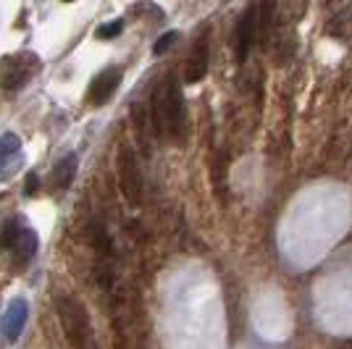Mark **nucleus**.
<instances>
[{
    "label": "nucleus",
    "instance_id": "obj_1",
    "mask_svg": "<svg viewBox=\"0 0 352 349\" xmlns=\"http://www.w3.org/2000/svg\"><path fill=\"white\" fill-rule=\"evenodd\" d=\"M150 121H153V131L163 139L174 145H182L187 139V105H184L182 85L176 82L174 74L163 76L161 85L153 92Z\"/></svg>",
    "mask_w": 352,
    "mask_h": 349
},
{
    "label": "nucleus",
    "instance_id": "obj_2",
    "mask_svg": "<svg viewBox=\"0 0 352 349\" xmlns=\"http://www.w3.org/2000/svg\"><path fill=\"white\" fill-rule=\"evenodd\" d=\"M56 315H58L60 331L66 336L72 349H100L95 326L89 318V310L85 302L74 294H58L56 297Z\"/></svg>",
    "mask_w": 352,
    "mask_h": 349
},
{
    "label": "nucleus",
    "instance_id": "obj_3",
    "mask_svg": "<svg viewBox=\"0 0 352 349\" xmlns=\"http://www.w3.org/2000/svg\"><path fill=\"white\" fill-rule=\"evenodd\" d=\"M116 168H118V190L124 194V200L132 205V207H140L142 205L145 184H142V171H140L137 155H134V150L129 145L118 147Z\"/></svg>",
    "mask_w": 352,
    "mask_h": 349
},
{
    "label": "nucleus",
    "instance_id": "obj_4",
    "mask_svg": "<svg viewBox=\"0 0 352 349\" xmlns=\"http://www.w3.org/2000/svg\"><path fill=\"white\" fill-rule=\"evenodd\" d=\"M40 69V58L30 50H19L0 60V87L6 92L21 89Z\"/></svg>",
    "mask_w": 352,
    "mask_h": 349
},
{
    "label": "nucleus",
    "instance_id": "obj_5",
    "mask_svg": "<svg viewBox=\"0 0 352 349\" xmlns=\"http://www.w3.org/2000/svg\"><path fill=\"white\" fill-rule=\"evenodd\" d=\"M258 32H261V21H258V5H248L239 21H236L234 30V50H236V60L245 63L248 53L252 50V45L258 40Z\"/></svg>",
    "mask_w": 352,
    "mask_h": 349
},
{
    "label": "nucleus",
    "instance_id": "obj_6",
    "mask_svg": "<svg viewBox=\"0 0 352 349\" xmlns=\"http://www.w3.org/2000/svg\"><path fill=\"white\" fill-rule=\"evenodd\" d=\"M118 85H121V71L118 69H103V71L98 74L92 82H89L87 87V102L92 108H100L105 102L111 100L113 95H116Z\"/></svg>",
    "mask_w": 352,
    "mask_h": 349
},
{
    "label": "nucleus",
    "instance_id": "obj_7",
    "mask_svg": "<svg viewBox=\"0 0 352 349\" xmlns=\"http://www.w3.org/2000/svg\"><path fill=\"white\" fill-rule=\"evenodd\" d=\"M27 315H30L27 300H24V297H16L14 302L8 305V310H6L3 320H0V331H3V336H6L8 344L19 341V336H21L24 326H27Z\"/></svg>",
    "mask_w": 352,
    "mask_h": 349
},
{
    "label": "nucleus",
    "instance_id": "obj_8",
    "mask_svg": "<svg viewBox=\"0 0 352 349\" xmlns=\"http://www.w3.org/2000/svg\"><path fill=\"white\" fill-rule=\"evenodd\" d=\"M208 34H210V30H203V34L197 37V43H195V47H192L190 58H187V71H184V82H187V85H197L200 79H206L208 63H210Z\"/></svg>",
    "mask_w": 352,
    "mask_h": 349
},
{
    "label": "nucleus",
    "instance_id": "obj_9",
    "mask_svg": "<svg viewBox=\"0 0 352 349\" xmlns=\"http://www.w3.org/2000/svg\"><path fill=\"white\" fill-rule=\"evenodd\" d=\"M76 166H79V160H76V155H63V158L53 166V171H50V192H63L72 187L74 176H76Z\"/></svg>",
    "mask_w": 352,
    "mask_h": 349
},
{
    "label": "nucleus",
    "instance_id": "obj_10",
    "mask_svg": "<svg viewBox=\"0 0 352 349\" xmlns=\"http://www.w3.org/2000/svg\"><path fill=\"white\" fill-rule=\"evenodd\" d=\"M21 158V139L16 134H3L0 137V174H8L16 168V163Z\"/></svg>",
    "mask_w": 352,
    "mask_h": 349
},
{
    "label": "nucleus",
    "instance_id": "obj_11",
    "mask_svg": "<svg viewBox=\"0 0 352 349\" xmlns=\"http://www.w3.org/2000/svg\"><path fill=\"white\" fill-rule=\"evenodd\" d=\"M11 252L16 255L19 262H30L32 258H34V252H37V234H34V229H30V226L24 223V229L16 236Z\"/></svg>",
    "mask_w": 352,
    "mask_h": 349
},
{
    "label": "nucleus",
    "instance_id": "obj_12",
    "mask_svg": "<svg viewBox=\"0 0 352 349\" xmlns=\"http://www.w3.org/2000/svg\"><path fill=\"white\" fill-rule=\"evenodd\" d=\"M21 229H24V221L19 218V216H14V218L6 221V223L0 226V249H8V252H11L16 236L21 234Z\"/></svg>",
    "mask_w": 352,
    "mask_h": 349
},
{
    "label": "nucleus",
    "instance_id": "obj_13",
    "mask_svg": "<svg viewBox=\"0 0 352 349\" xmlns=\"http://www.w3.org/2000/svg\"><path fill=\"white\" fill-rule=\"evenodd\" d=\"M176 40H179V32H166V34L158 37V43L153 45V53H155V56H163L168 47H174Z\"/></svg>",
    "mask_w": 352,
    "mask_h": 349
},
{
    "label": "nucleus",
    "instance_id": "obj_14",
    "mask_svg": "<svg viewBox=\"0 0 352 349\" xmlns=\"http://www.w3.org/2000/svg\"><path fill=\"white\" fill-rule=\"evenodd\" d=\"M121 30H124V21H111V24H103V27H98V40H113V37H118L121 34Z\"/></svg>",
    "mask_w": 352,
    "mask_h": 349
},
{
    "label": "nucleus",
    "instance_id": "obj_15",
    "mask_svg": "<svg viewBox=\"0 0 352 349\" xmlns=\"http://www.w3.org/2000/svg\"><path fill=\"white\" fill-rule=\"evenodd\" d=\"M37 190H40V179H37V174H30L27 176V194H34Z\"/></svg>",
    "mask_w": 352,
    "mask_h": 349
},
{
    "label": "nucleus",
    "instance_id": "obj_16",
    "mask_svg": "<svg viewBox=\"0 0 352 349\" xmlns=\"http://www.w3.org/2000/svg\"><path fill=\"white\" fill-rule=\"evenodd\" d=\"M63 3H74V0H63Z\"/></svg>",
    "mask_w": 352,
    "mask_h": 349
}]
</instances>
